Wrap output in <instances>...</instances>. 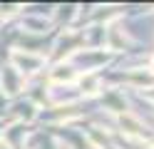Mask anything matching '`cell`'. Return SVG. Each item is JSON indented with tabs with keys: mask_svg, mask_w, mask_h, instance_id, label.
Segmentation results:
<instances>
[{
	"mask_svg": "<svg viewBox=\"0 0 154 149\" xmlns=\"http://www.w3.org/2000/svg\"><path fill=\"white\" fill-rule=\"evenodd\" d=\"M152 67H154V65H152Z\"/></svg>",
	"mask_w": 154,
	"mask_h": 149,
	"instance_id": "cell-1",
	"label": "cell"
}]
</instances>
